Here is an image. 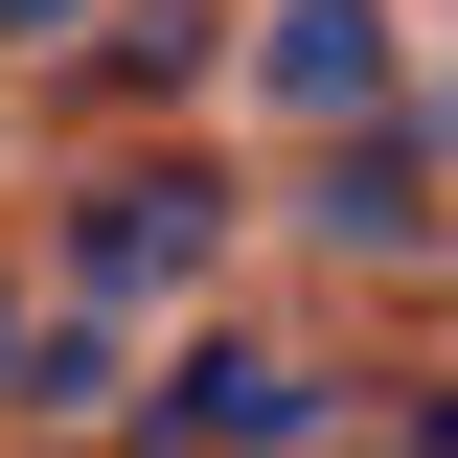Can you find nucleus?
Returning a JSON list of instances; mask_svg holds the SVG:
<instances>
[{"label":"nucleus","instance_id":"obj_6","mask_svg":"<svg viewBox=\"0 0 458 458\" xmlns=\"http://www.w3.org/2000/svg\"><path fill=\"white\" fill-rule=\"evenodd\" d=\"M0 47H92V0H0Z\"/></svg>","mask_w":458,"mask_h":458},{"label":"nucleus","instance_id":"obj_4","mask_svg":"<svg viewBox=\"0 0 458 458\" xmlns=\"http://www.w3.org/2000/svg\"><path fill=\"white\" fill-rule=\"evenodd\" d=\"M390 92H412V0H252L229 23V114L252 138H344Z\"/></svg>","mask_w":458,"mask_h":458},{"label":"nucleus","instance_id":"obj_2","mask_svg":"<svg viewBox=\"0 0 458 458\" xmlns=\"http://www.w3.org/2000/svg\"><path fill=\"white\" fill-rule=\"evenodd\" d=\"M114 412H138V458H321V436H344V344L207 321L161 390H114Z\"/></svg>","mask_w":458,"mask_h":458},{"label":"nucleus","instance_id":"obj_5","mask_svg":"<svg viewBox=\"0 0 458 458\" xmlns=\"http://www.w3.org/2000/svg\"><path fill=\"white\" fill-rule=\"evenodd\" d=\"M114 69H138V92H183V69H229V23H207V0H114Z\"/></svg>","mask_w":458,"mask_h":458},{"label":"nucleus","instance_id":"obj_1","mask_svg":"<svg viewBox=\"0 0 458 458\" xmlns=\"http://www.w3.org/2000/svg\"><path fill=\"white\" fill-rule=\"evenodd\" d=\"M276 229H298V252H344V276H436V252H458V114L390 92V114H344V138H298Z\"/></svg>","mask_w":458,"mask_h":458},{"label":"nucleus","instance_id":"obj_3","mask_svg":"<svg viewBox=\"0 0 458 458\" xmlns=\"http://www.w3.org/2000/svg\"><path fill=\"white\" fill-rule=\"evenodd\" d=\"M229 229H252V183H229V161H183V138H138V161H92V183H69L47 276H69V298H183Z\"/></svg>","mask_w":458,"mask_h":458},{"label":"nucleus","instance_id":"obj_7","mask_svg":"<svg viewBox=\"0 0 458 458\" xmlns=\"http://www.w3.org/2000/svg\"><path fill=\"white\" fill-rule=\"evenodd\" d=\"M23 321H47V276H0V367H23Z\"/></svg>","mask_w":458,"mask_h":458}]
</instances>
